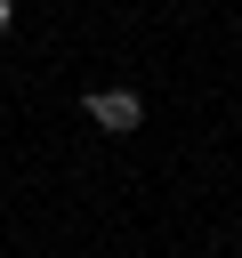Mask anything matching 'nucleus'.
<instances>
[{
    "label": "nucleus",
    "mask_w": 242,
    "mask_h": 258,
    "mask_svg": "<svg viewBox=\"0 0 242 258\" xmlns=\"http://www.w3.org/2000/svg\"><path fill=\"white\" fill-rule=\"evenodd\" d=\"M89 121L113 129V137H129V129L145 121V97H137V89H89Z\"/></svg>",
    "instance_id": "f257e3e1"
},
{
    "label": "nucleus",
    "mask_w": 242,
    "mask_h": 258,
    "mask_svg": "<svg viewBox=\"0 0 242 258\" xmlns=\"http://www.w3.org/2000/svg\"><path fill=\"white\" fill-rule=\"evenodd\" d=\"M8 24H16V0H0V32H8Z\"/></svg>",
    "instance_id": "f03ea898"
}]
</instances>
